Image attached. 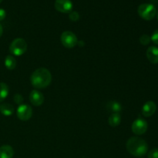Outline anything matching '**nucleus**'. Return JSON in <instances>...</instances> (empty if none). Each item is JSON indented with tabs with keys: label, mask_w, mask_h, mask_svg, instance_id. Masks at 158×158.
Instances as JSON below:
<instances>
[{
	"label": "nucleus",
	"mask_w": 158,
	"mask_h": 158,
	"mask_svg": "<svg viewBox=\"0 0 158 158\" xmlns=\"http://www.w3.org/2000/svg\"><path fill=\"white\" fill-rule=\"evenodd\" d=\"M30 82L32 86L35 89H45L52 82V74L46 68H38L31 75Z\"/></svg>",
	"instance_id": "f257e3e1"
},
{
	"label": "nucleus",
	"mask_w": 158,
	"mask_h": 158,
	"mask_svg": "<svg viewBox=\"0 0 158 158\" xmlns=\"http://www.w3.org/2000/svg\"><path fill=\"white\" fill-rule=\"evenodd\" d=\"M126 148L128 152L134 157H143L148 153V143L138 137H132L127 141Z\"/></svg>",
	"instance_id": "f03ea898"
},
{
	"label": "nucleus",
	"mask_w": 158,
	"mask_h": 158,
	"mask_svg": "<svg viewBox=\"0 0 158 158\" xmlns=\"http://www.w3.org/2000/svg\"><path fill=\"white\" fill-rule=\"evenodd\" d=\"M28 45L26 40L23 38L15 39L9 46V52L12 55L20 56L23 55L27 50Z\"/></svg>",
	"instance_id": "7ed1b4c3"
},
{
	"label": "nucleus",
	"mask_w": 158,
	"mask_h": 158,
	"mask_svg": "<svg viewBox=\"0 0 158 158\" xmlns=\"http://www.w3.org/2000/svg\"><path fill=\"white\" fill-rule=\"evenodd\" d=\"M139 15L144 20H152L157 14V9L153 4L143 3L139 6L137 9Z\"/></svg>",
	"instance_id": "20e7f679"
},
{
	"label": "nucleus",
	"mask_w": 158,
	"mask_h": 158,
	"mask_svg": "<svg viewBox=\"0 0 158 158\" xmlns=\"http://www.w3.org/2000/svg\"><path fill=\"white\" fill-rule=\"evenodd\" d=\"M60 41L63 46L67 49L75 47L78 43V40L75 34L71 31H65L61 34Z\"/></svg>",
	"instance_id": "39448f33"
},
{
	"label": "nucleus",
	"mask_w": 158,
	"mask_h": 158,
	"mask_svg": "<svg viewBox=\"0 0 158 158\" xmlns=\"http://www.w3.org/2000/svg\"><path fill=\"white\" fill-rule=\"evenodd\" d=\"M148 122L143 118H137L133 122L131 130L132 132L136 135H142L148 131Z\"/></svg>",
	"instance_id": "423d86ee"
},
{
	"label": "nucleus",
	"mask_w": 158,
	"mask_h": 158,
	"mask_svg": "<svg viewBox=\"0 0 158 158\" xmlns=\"http://www.w3.org/2000/svg\"><path fill=\"white\" fill-rule=\"evenodd\" d=\"M18 118L23 121H27L32 117V109L27 104H21L18 106L16 110Z\"/></svg>",
	"instance_id": "0eeeda50"
},
{
	"label": "nucleus",
	"mask_w": 158,
	"mask_h": 158,
	"mask_svg": "<svg viewBox=\"0 0 158 158\" xmlns=\"http://www.w3.org/2000/svg\"><path fill=\"white\" fill-rule=\"evenodd\" d=\"M54 6L58 12L62 13H69L72 12L73 5L70 0H56Z\"/></svg>",
	"instance_id": "6e6552de"
},
{
	"label": "nucleus",
	"mask_w": 158,
	"mask_h": 158,
	"mask_svg": "<svg viewBox=\"0 0 158 158\" xmlns=\"http://www.w3.org/2000/svg\"><path fill=\"white\" fill-rule=\"evenodd\" d=\"M29 100L32 105L40 106L44 103V96L38 89H33L29 94Z\"/></svg>",
	"instance_id": "1a4fd4ad"
},
{
	"label": "nucleus",
	"mask_w": 158,
	"mask_h": 158,
	"mask_svg": "<svg viewBox=\"0 0 158 158\" xmlns=\"http://www.w3.org/2000/svg\"><path fill=\"white\" fill-rule=\"evenodd\" d=\"M157 110V105L154 101H148L142 107V114L146 117H150Z\"/></svg>",
	"instance_id": "9d476101"
},
{
	"label": "nucleus",
	"mask_w": 158,
	"mask_h": 158,
	"mask_svg": "<svg viewBox=\"0 0 158 158\" xmlns=\"http://www.w3.org/2000/svg\"><path fill=\"white\" fill-rule=\"evenodd\" d=\"M147 57L151 63H158V48L156 46H150L147 50Z\"/></svg>",
	"instance_id": "9b49d317"
},
{
	"label": "nucleus",
	"mask_w": 158,
	"mask_h": 158,
	"mask_svg": "<svg viewBox=\"0 0 158 158\" xmlns=\"http://www.w3.org/2000/svg\"><path fill=\"white\" fill-rule=\"evenodd\" d=\"M14 151L9 145H2L0 147V158H12Z\"/></svg>",
	"instance_id": "f8f14e48"
},
{
	"label": "nucleus",
	"mask_w": 158,
	"mask_h": 158,
	"mask_svg": "<svg viewBox=\"0 0 158 158\" xmlns=\"http://www.w3.org/2000/svg\"><path fill=\"white\" fill-rule=\"evenodd\" d=\"M14 107L9 103H2L0 104V113L6 117H9L14 113Z\"/></svg>",
	"instance_id": "ddd939ff"
},
{
	"label": "nucleus",
	"mask_w": 158,
	"mask_h": 158,
	"mask_svg": "<svg viewBox=\"0 0 158 158\" xmlns=\"http://www.w3.org/2000/svg\"><path fill=\"white\" fill-rule=\"evenodd\" d=\"M106 109L109 111L112 112L113 114H120V111L122 110V106L120 103L117 101H110L106 104Z\"/></svg>",
	"instance_id": "4468645a"
},
{
	"label": "nucleus",
	"mask_w": 158,
	"mask_h": 158,
	"mask_svg": "<svg viewBox=\"0 0 158 158\" xmlns=\"http://www.w3.org/2000/svg\"><path fill=\"white\" fill-rule=\"evenodd\" d=\"M121 122V116L120 114H112L110 116L109 119H108V123L110 126L115 127L119 126Z\"/></svg>",
	"instance_id": "2eb2a0df"
},
{
	"label": "nucleus",
	"mask_w": 158,
	"mask_h": 158,
	"mask_svg": "<svg viewBox=\"0 0 158 158\" xmlns=\"http://www.w3.org/2000/svg\"><path fill=\"white\" fill-rule=\"evenodd\" d=\"M5 66L9 70H12V69H15L16 67L17 62L16 60L15 59V57L12 55H8L7 56L5 59Z\"/></svg>",
	"instance_id": "dca6fc26"
},
{
	"label": "nucleus",
	"mask_w": 158,
	"mask_h": 158,
	"mask_svg": "<svg viewBox=\"0 0 158 158\" xmlns=\"http://www.w3.org/2000/svg\"><path fill=\"white\" fill-rule=\"evenodd\" d=\"M9 86L6 83H0V103L6 100L9 95Z\"/></svg>",
	"instance_id": "f3484780"
},
{
	"label": "nucleus",
	"mask_w": 158,
	"mask_h": 158,
	"mask_svg": "<svg viewBox=\"0 0 158 158\" xmlns=\"http://www.w3.org/2000/svg\"><path fill=\"white\" fill-rule=\"evenodd\" d=\"M151 41V37H150L148 35H146V34H144V35H142L140 37V43H141L142 45H143V46L148 45Z\"/></svg>",
	"instance_id": "a211bd4d"
},
{
	"label": "nucleus",
	"mask_w": 158,
	"mask_h": 158,
	"mask_svg": "<svg viewBox=\"0 0 158 158\" xmlns=\"http://www.w3.org/2000/svg\"><path fill=\"white\" fill-rule=\"evenodd\" d=\"M69 18L71 21L77 22L80 19V14L76 11H72L69 13Z\"/></svg>",
	"instance_id": "6ab92c4d"
},
{
	"label": "nucleus",
	"mask_w": 158,
	"mask_h": 158,
	"mask_svg": "<svg viewBox=\"0 0 158 158\" xmlns=\"http://www.w3.org/2000/svg\"><path fill=\"white\" fill-rule=\"evenodd\" d=\"M148 158H158V148H154L148 154Z\"/></svg>",
	"instance_id": "aec40b11"
},
{
	"label": "nucleus",
	"mask_w": 158,
	"mask_h": 158,
	"mask_svg": "<svg viewBox=\"0 0 158 158\" xmlns=\"http://www.w3.org/2000/svg\"><path fill=\"white\" fill-rule=\"evenodd\" d=\"M14 102L19 105L23 104V97H22V95H20V94H15V95L14 96Z\"/></svg>",
	"instance_id": "412c9836"
},
{
	"label": "nucleus",
	"mask_w": 158,
	"mask_h": 158,
	"mask_svg": "<svg viewBox=\"0 0 158 158\" xmlns=\"http://www.w3.org/2000/svg\"><path fill=\"white\" fill-rule=\"evenodd\" d=\"M151 40L154 44L158 45V29L154 31V33H153L152 35H151Z\"/></svg>",
	"instance_id": "4be33fe9"
},
{
	"label": "nucleus",
	"mask_w": 158,
	"mask_h": 158,
	"mask_svg": "<svg viewBox=\"0 0 158 158\" xmlns=\"http://www.w3.org/2000/svg\"><path fill=\"white\" fill-rule=\"evenodd\" d=\"M6 16V11L3 9L0 8V21H2L3 19H5Z\"/></svg>",
	"instance_id": "5701e85b"
},
{
	"label": "nucleus",
	"mask_w": 158,
	"mask_h": 158,
	"mask_svg": "<svg viewBox=\"0 0 158 158\" xmlns=\"http://www.w3.org/2000/svg\"><path fill=\"white\" fill-rule=\"evenodd\" d=\"M2 33H3V28H2V26L0 24V37L2 35Z\"/></svg>",
	"instance_id": "b1692460"
},
{
	"label": "nucleus",
	"mask_w": 158,
	"mask_h": 158,
	"mask_svg": "<svg viewBox=\"0 0 158 158\" xmlns=\"http://www.w3.org/2000/svg\"><path fill=\"white\" fill-rule=\"evenodd\" d=\"M157 19H158V12H157Z\"/></svg>",
	"instance_id": "393cba45"
},
{
	"label": "nucleus",
	"mask_w": 158,
	"mask_h": 158,
	"mask_svg": "<svg viewBox=\"0 0 158 158\" xmlns=\"http://www.w3.org/2000/svg\"><path fill=\"white\" fill-rule=\"evenodd\" d=\"M2 2V0H0V3H1Z\"/></svg>",
	"instance_id": "a878e982"
}]
</instances>
